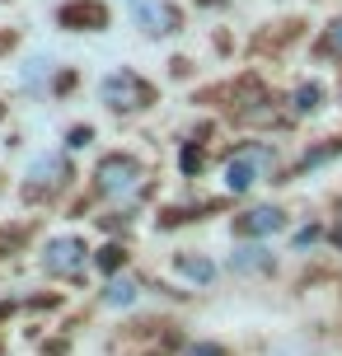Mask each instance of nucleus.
Segmentation results:
<instances>
[{"instance_id":"obj_1","label":"nucleus","mask_w":342,"mask_h":356,"mask_svg":"<svg viewBox=\"0 0 342 356\" xmlns=\"http://www.w3.org/2000/svg\"><path fill=\"white\" fill-rule=\"evenodd\" d=\"M155 193L150 164L136 150H104L90 169V197H80L71 211H85V202H108V207H136Z\"/></svg>"},{"instance_id":"obj_2","label":"nucleus","mask_w":342,"mask_h":356,"mask_svg":"<svg viewBox=\"0 0 342 356\" xmlns=\"http://www.w3.org/2000/svg\"><path fill=\"white\" fill-rule=\"evenodd\" d=\"M75 188V160L71 150H42L28 160L24 178H19V202L24 207H61Z\"/></svg>"},{"instance_id":"obj_3","label":"nucleus","mask_w":342,"mask_h":356,"mask_svg":"<svg viewBox=\"0 0 342 356\" xmlns=\"http://www.w3.org/2000/svg\"><path fill=\"white\" fill-rule=\"evenodd\" d=\"M272 174H277V145L272 141H239V145H230L225 160H220V183H225L230 197L253 193V188L268 183Z\"/></svg>"},{"instance_id":"obj_4","label":"nucleus","mask_w":342,"mask_h":356,"mask_svg":"<svg viewBox=\"0 0 342 356\" xmlns=\"http://www.w3.org/2000/svg\"><path fill=\"white\" fill-rule=\"evenodd\" d=\"M99 104L108 108L113 118H141L160 104V85L145 80L141 71H131V66H113L99 80Z\"/></svg>"},{"instance_id":"obj_5","label":"nucleus","mask_w":342,"mask_h":356,"mask_svg":"<svg viewBox=\"0 0 342 356\" xmlns=\"http://www.w3.org/2000/svg\"><path fill=\"white\" fill-rule=\"evenodd\" d=\"M38 267H42V277H52V282L85 286V272L94 267V253L80 234H52V239L42 244V253H38Z\"/></svg>"},{"instance_id":"obj_6","label":"nucleus","mask_w":342,"mask_h":356,"mask_svg":"<svg viewBox=\"0 0 342 356\" xmlns=\"http://www.w3.org/2000/svg\"><path fill=\"white\" fill-rule=\"evenodd\" d=\"M131 29L145 38V42H169L188 29V10L179 0H136L131 5Z\"/></svg>"},{"instance_id":"obj_7","label":"nucleus","mask_w":342,"mask_h":356,"mask_svg":"<svg viewBox=\"0 0 342 356\" xmlns=\"http://www.w3.org/2000/svg\"><path fill=\"white\" fill-rule=\"evenodd\" d=\"M52 24L61 33H108L113 5L108 0H61L52 5Z\"/></svg>"},{"instance_id":"obj_8","label":"nucleus","mask_w":342,"mask_h":356,"mask_svg":"<svg viewBox=\"0 0 342 356\" xmlns=\"http://www.w3.org/2000/svg\"><path fill=\"white\" fill-rule=\"evenodd\" d=\"M56 80H61V61L47 56V52H33L24 66H19V75H15L19 94L42 99V104H52V99H56Z\"/></svg>"},{"instance_id":"obj_9","label":"nucleus","mask_w":342,"mask_h":356,"mask_svg":"<svg viewBox=\"0 0 342 356\" xmlns=\"http://www.w3.org/2000/svg\"><path fill=\"white\" fill-rule=\"evenodd\" d=\"M282 230H286V211L272 207V202H258V207L234 216V234L239 239H268V234H282Z\"/></svg>"},{"instance_id":"obj_10","label":"nucleus","mask_w":342,"mask_h":356,"mask_svg":"<svg viewBox=\"0 0 342 356\" xmlns=\"http://www.w3.org/2000/svg\"><path fill=\"white\" fill-rule=\"evenodd\" d=\"M324 99H328V94H324L319 80H300V85L286 94V118H291V122H295V118H314V113L324 108Z\"/></svg>"},{"instance_id":"obj_11","label":"nucleus","mask_w":342,"mask_h":356,"mask_svg":"<svg viewBox=\"0 0 342 356\" xmlns=\"http://www.w3.org/2000/svg\"><path fill=\"white\" fill-rule=\"evenodd\" d=\"M141 300V277H104V291H99V305H108V309H127V305Z\"/></svg>"},{"instance_id":"obj_12","label":"nucleus","mask_w":342,"mask_h":356,"mask_svg":"<svg viewBox=\"0 0 342 356\" xmlns=\"http://www.w3.org/2000/svg\"><path fill=\"white\" fill-rule=\"evenodd\" d=\"M272 267H277V258L263 244H244V249L230 253V272H239V277H268Z\"/></svg>"},{"instance_id":"obj_13","label":"nucleus","mask_w":342,"mask_h":356,"mask_svg":"<svg viewBox=\"0 0 342 356\" xmlns=\"http://www.w3.org/2000/svg\"><path fill=\"white\" fill-rule=\"evenodd\" d=\"M33 234H38V220H5V225H0V263L28 253Z\"/></svg>"},{"instance_id":"obj_14","label":"nucleus","mask_w":342,"mask_h":356,"mask_svg":"<svg viewBox=\"0 0 342 356\" xmlns=\"http://www.w3.org/2000/svg\"><path fill=\"white\" fill-rule=\"evenodd\" d=\"M174 272H179V277H188V282H197V286H211V282H216V272H220V267L211 263L206 253L183 249V253H174Z\"/></svg>"},{"instance_id":"obj_15","label":"nucleus","mask_w":342,"mask_h":356,"mask_svg":"<svg viewBox=\"0 0 342 356\" xmlns=\"http://www.w3.org/2000/svg\"><path fill=\"white\" fill-rule=\"evenodd\" d=\"M314 56L319 61H342V15H333L314 38Z\"/></svg>"},{"instance_id":"obj_16","label":"nucleus","mask_w":342,"mask_h":356,"mask_svg":"<svg viewBox=\"0 0 342 356\" xmlns=\"http://www.w3.org/2000/svg\"><path fill=\"white\" fill-rule=\"evenodd\" d=\"M202 164H206V150H202L197 136H193V141H179V169H183V178H197Z\"/></svg>"},{"instance_id":"obj_17","label":"nucleus","mask_w":342,"mask_h":356,"mask_svg":"<svg viewBox=\"0 0 342 356\" xmlns=\"http://www.w3.org/2000/svg\"><path fill=\"white\" fill-rule=\"evenodd\" d=\"M94 267H99L104 277H117V272L127 267V249L122 244H104V249L94 253Z\"/></svg>"},{"instance_id":"obj_18","label":"nucleus","mask_w":342,"mask_h":356,"mask_svg":"<svg viewBox=\"0 0 342 356\" xmlns=\"http://www.w3.org/2000/svg\"><path fill=\"white\" fill-rule=\"evenodd\" d=\"M90 141H94V127H90V122H75V127H66V136H61V145H66L71 155H75V150H85Z\"/></svg>"},{"instance_id":"obj_19","label":"nucleus","mask_w":342,"mask_h":356,"mask_svg":"<svg viewBox=\"0 0 342 356\" xmlns=\"http://www.w3.org/2000/svg\"><path fill=\"white\" fill-rule=\"evenodd\" d=\"M188 356H230V352H225L220 342H193V347H188Z\"/></svg>"},{"instance_id":"obj_20","label":"nucleus","mask_w":342,"mask_h":356,"mask_svg":"<svg viewBox=\"0 0 342 356\" xmlns=\"http://www.w3.org/2000/svg\"><path fill=\"white\" fill-rule=\"evenodd\" d=\"M15 47H19V33L15 29H0V56H10Z\"/></svg>"},{"instance_id":"obj_21","label":"nucleus","mask_w":342,"mask_h":356,"mask_svg":"<svg viewBox=\"0 0 342 356\" xmlns=\"http://www.w3.org/2000/svg\"><path fill=\"white\" fill-rule=\"evenodd\" d=\"M314 239H319V225H309V230H300V234H295V249H309Z\"/></svg>"},{"instance_id":"obj_22","label":"nucleus","mask_w":342,"mask_h":356,"mask_svg":"<svg viewBox=\"0 0 342 356\" xmlns=\"http://www.w3.org/2000/svg\"><path fill=\"white\" fill-rule=\"evenodd\" d=\"M197 10H230V0H193Z\"/></svg>"},{"instance_id":"obj_23","label":"nucleus","mask_w":342,"mask_h":356,"mask_svg":"<svg viewBox=\"0 0 342 356\" xmlns=\"http://www.w3.org/2000/svg\"><path fill=\"white\" fill-rule=\"evenodd\" d=\"M10 122V104H5V99H0V127Z\"/></svg>"},{"instance_id":"obj_24","label":"nucleus","mask_w":342,"mask_h":356,"mask_svg":"<svg viewBox=\"0 0 342 356\" xmlns=\"http://www.w3.org/2000/svg\"><path fill=\"white\" fill-rule=\"evenodd\" d=\"M333 244H338V249H342V225H338V230H333Z\"/></svg>"}]
</instances>
